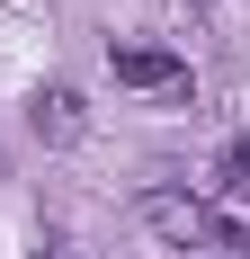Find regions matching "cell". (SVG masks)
<instances>
[{"label":"cell","mask_w":250,"mask_h":259,"mask_svg":"<svg viewBox=\"0 0 250 259\" xmlns=\"http://www.w3.org/2000/svg\"><path fill=\"white\" fill-rule=\"evenodd\" d=\"M116 80H125V90H161V99H179V90H188V63L161 54V45H116Z\"/></svg>","instance_id":"1"},{"label":"cell","mask_w":250,"mask_h":259,"mask_svg":"<svg viewBox=\"0 0 250 259\" xmlns=\"http://www.w3.org/2000/svg\"><path fill=\"white\" fill-rule=\"evenodd\" d=\"M27 125H36V143H80V125H90V116H80V90H63V80L36 90V99H27Z\"/></svg>","instance_id":"2"},{"label":"cell","mask_w":250,"mask_h":259,"mask_svg":"<svg viewBox=\"0 0 250 259\" xmlns=\"http://www.w3.org/2000/svg\"><path fill=\"white\" fill-rule=\"evenodd\" d=\"M215 188H232V197L250 188V134H241V143H224V161H215Z\"/></svg>","instance_id":"3"},{"label":"cell","mask_w":250,"mask_h":259,"mask_svg":"<svg viewBox=\"0 0 250 259\" xmlns=\"http://www.w3.org/2000/svg\"><path fill=\"white\" fill-rule=\"evenodd\" d=\"M36 259H72V250H63V241H36Z\"/></svg>","instance_id":"4"}]
</instances>
